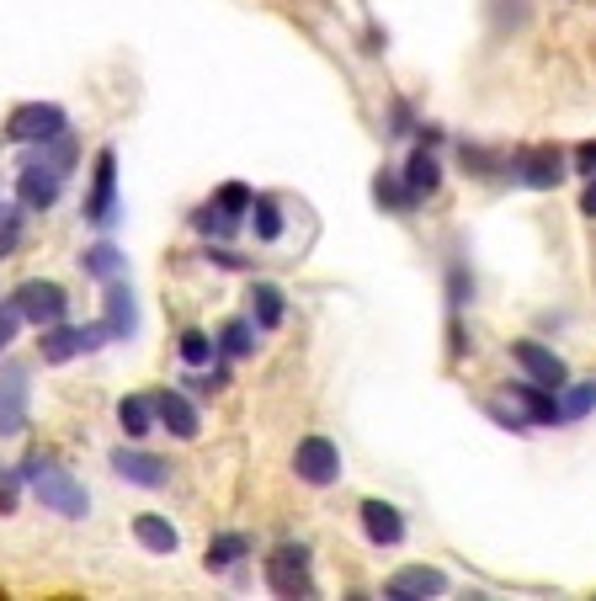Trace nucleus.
<instances>
[{"mask_svg": "<svg viewBox=\"0 0 596 601\" xmlns=\"http://www.w3.org/2000/svg\"><path fill=\"white\" fill-rule=\"evenodd\" d=\"M149 405H155V421H160L170 436H182V442H192V436H197V410H192L187 394H176V388H160V394H155Z\"/></svg>", "mask_w": 596, "mask_h": 601, "instance_id": "13", "label": "nucleus"}, {"mask_svg": "<svg viewBox=\"0 0 596 601\" xmlns=\"http://www.w3.org/2000/svg\"><path fill=\"white\" fill-rule=\"evenodd\" d=\"M251 229H256V240H283V208H277V197H256V203H251Z\"/></svg>", "mask_w": 596, "mask_h": 601, "instance_id": "24", "label": "nucleus"}, {"mask_svg": "<svg viewBox=\"0 0 596 601\" xmlns=\"http://www.w3.org/2000/svg\"><path fill=\"white\" fill-rule=\"evenodd\" d=\"M362 532H368V543L394 549V543H406V516L383 501H362Z\"/></svg>", "mask_w": 596, "mask_h": 601, "instance_id": "14", "label": "nucleus"}, {"mask_svg": "<svg viewBox=\"0 0 596 601\" xmlns=\"http://www.w3.org/2000/svg\"><path fill=\"white\" fill-rule=\"evenodd\" d=\"M517 181L522 187H538V193H549V187H559L565 181V155L559 149H527L522 160H517Z\"/></svg>", "mask_w": 596, "mask_h": 601, "instance_id": "11", "label": "nucleus"}, {"mask_svg": "<svg viewBox=\"0 0 596 601\" xmlns=\"http://www.w3.org/2000/svg\"><path fill=\"white\" fill-rule=\"evenodd\" d=\"M218 357H251L256 352V319H229L224 331H218Z\"/></svg>", "mask_w": 596, "mask_h": 601, "instance_id": "21", "label": "nucleus"}, {"mask_svg": "<svg viewBox=\"0 0 596 601\" xmlns=\"http://www.w3.org/2000/svg\"><path fill=\"white\" fill-rule=\"evenodd\" d=\"M134 538H139L149 553H176V543H182L166 516H139V522H134Z\"/></svg>", "mask_w": 596, "mask_h": 601, "instance_id": "22", "label": "nucleus"}, {"mask_svg": "<svg viewBox=\"0 0 596 601\" xmlns=\"http://www.w3.org/2000/svg\"><path fill=\"white\" fill-rule=\"evenodd\" d=\"M565 388H570V394L559 400V415H565V421L592 415V410H596V378H592V384H565Z\"/></svg>", "mask_w": 596, "mask_h": 601, "instance_id": "27", "label": "nucleus"}, {"mask_svg": "<svg viewBox=\"0 0 596 601\" xmlns=\"http://www.w3.org/2000/svg\"><path fill=\"white\" fill-rule=\"evenodd\" d=\"M113 469H118V480L144 484V490H166V484H170L166 463H160V457H149V453H134V447H118V453H113Z\"/></svg>", "mask_w": 596, "mask_h": 601, "instance_id": "12", "label": "nucleus"}, {"mask_svg": "<svg viewBox=\"0 0 596 601\" xmlns=\"http://www.w3.org/2000/svg\"><path fill=\"white\" fill-rule=\"evenodd\" d=\"M118 214V149H101L96 155V187L86 197V218L91 224H113Z\"/></svg>", "mask_w": 596, "mask_h": 601, "instance_id": "8", "label": "nucleus"}, {"mask_svg": "<svg viewBox=\"0 0 596 601\" xmlns=\"http://www.w3.org/2000/svg\"><path fill=\"white\" fill-rule=\"evenodd\" d=\"M283 314H287V304H283V288L277 283H256L251 288V319H256V331H277Z\"/></svg>", "mask_w": 596, "mask_h": 601, "instance_id": "19", "label": "nucleus"}, {"mask_svg": "<svg viewBox=\"0 0 596 601\" xmlns=\"http://www.w3.org/2000/svg\"><path fill=\"white\" fill-rule=\"evenodd\" d=\"M32 490H38V501H43V511H59V516H70V522H80L86 511H91V495H86V484L75 480L70 469H59L53 457H43V453H32L17 469Z\"/></svg>", "mask_w": 596, "mask_h": 601, "instance_id": "1", "label": "nucleus"}, {"mask_svg": "<svg viewBox=\"0 0 596 601\" xmlns=\"http://www.w3.org/2000/svg\"><path fill=\"white\" fill-rule=\"evenodd\" d=\"M17 331H22V309H17V304L6 298V304H0V352H6V346L17 341Z\"/></svg>", "mask_w": 596, "mask_h": 601, "instance_id": "31", "label": "nucleus"}, {"mask_svg": "<svg viewBox=\"0 0 596 601\" xmlns=\"http://www.w3.org/2000/svg\"><path fill=\"white\" fill-rule=\"evenodd\" d=\"M101 325H107V336L113 341H128L134 331H139V304H134V293L123 288V277L107 283V319H101Z\"/></svg>", "mask_w": 596, "mask_h": 601, "instance_id": "16", "label": "nucleus"}, {"mask_svg": "<svg viewBox=\"0 0 596 601\" xmlns=\"http://www.w3.org/2000/svg\"><path fill=\"white\" fill-rule=\"evenodd\" d=\"M245 553H251V538L245 532H218L214 543H208V570H229Z\"/></svg>", "mask_w": 596, "mask_h": 601, "instance_id": "23", "label": "nucleus"}, {"mask_svg": "<svg viewBox=\"0 0 596 601\" xmlns=\"http://www.w3.org/2000/svg\"><path fill=\"white\" fill-rule=\"evenodd\" d=\"M70 128V118L53 107V101H27L17 107L11 118H6V139H17V145H43V139H59Z\"/></svg>", "mask_w": 596, "mask_h": 601, "instance_id": "2", "label": "nucleus"}, {"mask_svg": "<svg viewBox=\"0 0 596 601\" xmlns=\"http://www.w3.org/2000/svg\"><path fill=\"white\" fill-rule=\"evenodd\" d=\"M251 203H256V193H251V187H240V181H229V187H218V208H224L229 218L251 214Z\"/></svg>", "mask_w": 596, "mask_h": 601, "instance_id": "28", "label": "nucleus"}, {"mask_svg": "<svg viewBox=\"0 0 596 601\" xmlns=\"http://www.w3.org/2000/svg\"><path fill=\"white\" fill-rule=\"evenodd\" d=\"M511 400L522 405V415L533 421V426H559V421H565L554 388H544V384H511Z\"/></svg>", "mask_w": 596, "mask_h": 601, "instance_id": "17", "label": "nucleus"}, {"mask_svg": "<svg viewBox=\"0 0 596 601\" xmlns=\"http://www.w3.org/2000/svg\"><path fill=\"white\" fill-rule=\"evenodd\" d=\"M182 362H192V367L214 362V341L203 336V331H187V336H182Z\"/></svg>", "mask_w": 596, "mask_h": 601, "instance_id": "29", "label": "nucleus"}, {"mask_svg": "<svg viewBox=\"0 0 596 601\" xmlns=\"http://www.w3.org/2000/svg\"><path fill=\"white\" fill-rule=\"evenodd\" d=\"M580 214L596 218V170H592V187H586V197H580Z\"/></svg>", "mask_w": 596, "mask_h": 601, "instance_id": "35", "label": "nucleus"}, {"mask_svg": "<svg viewBox=\"0 0 596 601\" xmlns=\"http://www.w3.org/2000/svg\"><path fill=\"white\" fill-rule=\"evenodd\" d=\"M17 240H22V218L6 214V218H0V256H11V250H17Z\"/></svg>", "mask_w": 596, "mask_h": 601, "instance_id": "33", "label": "nucleus"}, {"mask_svg": "<svg viewBox=\"0 0 596 601\" xmlns=\"http://www.w3.org/2000/svg\"><path fill=\"white\" fill-rule=\"evenodd\" d=\"M27 432V373L22 367H0V436Z\"/></svg>", "mask_w": 596, "mask_h": 601, "instance_id": "9", "label": "nucleus"}, {"mask_svg": "<svg viewBox=\"0 0 596 601\" xmlns=\"http://www.w3.org/2000/svg\"><path fill=\"white\" fill-rule=\"evenodd\" d=\"M17 495H22V474H6V469H0V516L17 511Z\"/></svg>", "mask_w": 596, "mask_h": 601, "instance_id": "32", "label": "nucleus"}, {"mask_svg": "<svg viewBox=\"0 0 596 601\" xmlns=\"http://www.w3.org/2000/svg\"><path fill=\"white\" fill-rule=\"evenodd\" d=\"M442 591H448V575H442V570H427V564H410V570H400V575L383 580V597H394V601L442 597Z\"/></svg>", "mask_w": 596, "mask_h": 601, "instance_id": "10", "label": "nucleus"}, {"mask_svg": "<svg viewBox=\"0 0 596 601\" xmlns=\"http://www.w3.org/2000/svg\"><path fill=\"white\" fill-rule=\"evenodd\" d=\"M118 426L128 436H144L149 426H155V405H149V400H139V394H128V400L118 405Z\"/></svg>", "mask_w": 596, "mask_h": 601, "instance_id": "25", "label": "nucleus"}, {"mask_svg": "<svg viewBox=\"0 0 596 601\" xmlns=\"http://www.w3.org/2000/svg\"><path fill=\"white\" fill-rule=\"evenodd\" d=\"M293 474L304 484H335L341 480V453H335L331 436H304L299 453H293Z\"/></svg>", "mask_w": 596, "mask_h": 601, "instance_id": "6", "label": "nucleus"}, {"mask_svg": "<svg viewBox=\"0 0 596 601\" xmlns=\"http://www.w3.org/2000/svg\"><path fill=\"white\" fill-rule=\"evenodd\" d=\"M101 336H107V325H43V341H38V352H43V362H70V357H86V352H96L101 346Z\"/></svg>", "mask_w": 596, "mask_h": 601, "instance_id": "3", "label": "nucleus"}, {"mask_svg": "<svg viewBox=\"0 0 596 601\" xmlns=\"http://www.w3.org/2000/svg\"><path fill=\"white\" fill-rule=\"evenodd\" d=\"M80 272H86V277H96V283H113V277H123V272H128V262H123V250L118 245H91V250H86V256H80Z\"/></svg>", "mask_w": 596, "mask_h": 601, "instance_id": "20", "label": "nucleus"}, {"mask_svg": "<svg viewBox=\"0 0 596 601\" xmlns=\"http://www.w3.org/2000/svg\"><path fill=\"white\" fill-rule=\"evenodd\" d=\"M266 585L277 597H314V580H310V549H277L266 553Z\"/></svg>", "mask_w": 596, "mask_h": 601, "instance_id": "4", "label": "nucleus"}, {"mask_svg": "<svg viewBox=\"0 0 596 601\" xmlns=\"http://www.w3.org/2000/svg\"><path fill=\"white\" fill-rule=\"evenodd\" d=\"M575 160H580V170L592 176V170H596V145H580V155H575Z\"/></svg>", "mask_w": 596, "mask_h": 601, "instance_id": "36", "label": "nucleus"}, {"mask_svg": "<svg viewBox=\"0 0 596 601\" xmlns=\"http://www.w3.org/2000/svg\"><path fill=\"white\" fill-rule=\"evenodd\" d=\"M511 362L522 367V373L533 378V384L554 388V394H559V388L570 384V367H565V362L554 357L549 346H538V341H511Z\"/></svg>", "mask_w": 596, "mask_h": 601, "instance_id": "7", "label": "nucleus"}, {"mask_svg": "<svg viewBox=\"0 0 596 601\" xmlns=\"http://www.w3.org/2000/svg\"><path fill=\"white\" fill-rule=\"evenodd\" d=\"M437 187H442V166H437V155L421 145L406 160V193H410V203H421V197H431Z\"/></svg>", "mask_w": 596, "mask_h": 601, "instance_id": "18", "label": "nucleus"}, {"mask_svg": "<svg viewBox=\"0 0 596 601\" xmlns=\"http://www.w3.org/2000/svg\"><path fill=\"white\" fill-rule=\"evenodd\" d=\"M11 304L22 309V319H32V325L43 331V325H59V319L70 314V293L59 288V283H38V277H32V283H22V288L11 293Z\"/></svg>", "mask_w": 596, "mask_h": 601, "instance_id": "5", "label": "nucleus"}, {"mask_svg": "<svg viewBox=\"0 0 596 601\" xmlns=\"http://www.w3.org/2000/svg\"><path fill=\"white\" fill-rule=\"evenodd\" d=\"M208 262H214V266H229V272H240V266H245L235 250H224V245H218V250H208Z\"/></svg>", "mask_w": 596, "mask_h": 601, "instance_id": "34", "label": "nucleus"}, {"mask_svg": "<svg viewBox=\"0 0 596 601\" xmlns=\"http://www.w3.org/2000/svg\"><path fill=\"white\" fill-rule=\"evenodd\" d=\"M192 224H197L203 235H214V240H229V235H235V224H240V218H229L224 208H218V203H208V208H197V214H192Z\"/></svg>", "mask_w": 596, "mask_h": 601, "instance_id": "26", "label": "nucleus"}, {"mask_svg": "<svg viewBox=\"0 0 596 601\" xmlns=\"http://www.w3.org/2000/svg\"><path fill=\"white\" fill-rule=\"evenodd\" d=\"M373 197H379V203H389V208H410V193L400 187V181H394V176H379V181H373Z\"/></svg>", "mask_w": 596, "mask_h": 601, "instance_id": "30", "label": "nucleus"}, {"mask_svg": "<svg viewBox=\"0 0 596 601\" xmlns=\"http://www.w3.org/2000/svg\"><path fill=\"white\" fill-rule=\"evenodd\" d=\"M22 208H53L59 193H65V170L53 166H22Z\"/></svg>", "mask_w": 596, "mask_h": 601, "instance_id": "15", "label": "nucleus"}]
</instances>
